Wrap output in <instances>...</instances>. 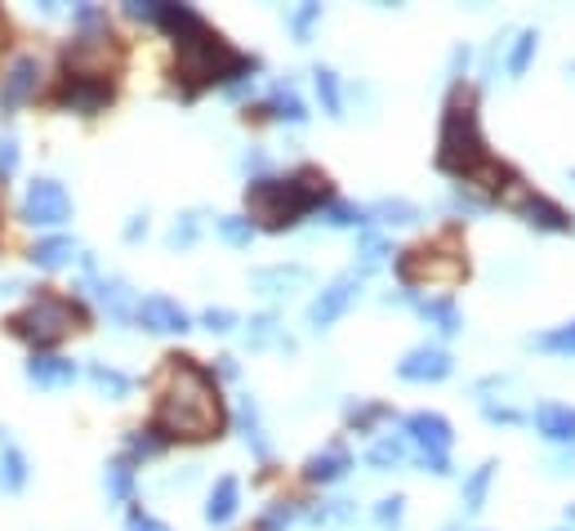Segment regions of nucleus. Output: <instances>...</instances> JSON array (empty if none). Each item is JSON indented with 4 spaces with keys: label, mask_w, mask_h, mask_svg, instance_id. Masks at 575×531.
<instances>
[{
    "label": "nucleus",
    "mask_w": 575,
    "mask_h": 531,
    "mask_svg": "<svg viewBox=\"0 0 575 531\" xmlns=\"http://www.w3.org/2000/svg\"><path fill=\"white\" fill-rule=\"evenodd\" d=\"M415 309H419V317H428V322H433L442 335H455L464 322H460V309L442 295V300H415Z\"/></svg>",
    "instance_id": "23"
},
{
    "label": "nucleus",
    "mask_w": 575,
    "mask_h": 531,
    "mask_svg": "<svg viewBox=\"0 0 575 531\" xmlns=\"http://www.w3.org/2000/svg\"><path fill=\"white\" fill-rule=\"evenodd\" d=\"M72 255H76V241L72 237H50V241H40V246L32 251V264L36 268H63Z\"/></svg>",
    "instance_id": "24"
},
{
    "label": "nucleus",
    "mask_w": 575,
    "mask_h": 531,
    "mask_svg": "<svg viewBox=\"0 0 575 531\" xmlns=\"http://www.w3.org/2000/svg\"><path fill=\"white\" fill-rule=\"evenodd\" d=\"M353 469V456H348V447H326V451H317V456H308V464H304V478L313 482V487H326V482H340L344 473Z\"/></svg>",
    "instance_id": "17"
},
{
    "label": "nucleus",
    "mask_w": 575,
    "mask_h": 531,
    "mask_svg": "<svg viewBox=\"0 0 575 531\" xmlns=\"http://www.w3.org/2000/svg\"><path fill=\"white\" fill-rule=\"evenodd\" d=\"M236 505H242V487H236V478H219L215 492H210V505H206V522H228L236 514Z\"/></svg>",
    "instance_id": "21"
},
{
    "label": "nucleus",
    "mask_w": 575,
    "mask_h": 531,
    "mask_svg": "<svg viewBox=\"0 0 575 531\" xmlns=\"http://www.w3.org/2000/svg\"><path fill=\"white\" fill-rule=\"evenodd\" d=\"M89 384L99 394H108V398H125L134 389V379L125 371H117V366H89Z\"/></svg>",
    "instance_id": "27"
},
{
    "label": "nucleus",
    "mask_w": 575,
    "mask_h": 531,
    "mask_svg": "<svg viewBox=\"0 0 575 531\" xmlns=\"http://www.w3.org/2000/svg\"><path fill=\"white\" fill-rule=\"evenodd\" d=\"M268 112H272L277 121H291V125H304V121H308V108H304V99H299L291 85H277V89L268 94Z\"/></svg>",
    "instance_id": "22"
},
{
    "label": "nucleus",
    "mask_w": 575,
    "mask_h": 531,
    "mask_svg": "<svg viewBox=\"0 0 575 531\" xmlns=\"http://www.w3.org/2000/svg\"><path fill=\"white\" fill-rule=\"evenodd\" d=\"M108 487H112L117 500H130V496H134V469H130V460H117V464L108 469Z\"/></svg>",
    "instance_id": "37"
},
{
    "label": "nucleus",
    "mask_w": 575,
    "mask_h": 531,
    "mask_svg": "<svg viewBox=\"0 0 575 531\" xmlns=\"http://www.w3.org/2000/svg\"><path fill=\"white\" fill-rule=\"evenodd\" d=\"M134 317H138L143 326H148V330H157V335H183V330H192V317H187L174 300H166V295H148V300H138Z\"/></svg>",
    "instance_id": "15"
},
{
    "label": "nucleus",
    "mask_w": 575,
    "mask_h": 531,
    "mask_svg": "<svg viewBox=\"0 0 575 531\" xmlns=\"http://www.w3.org/2000/svg\"><path fill=\"white\" fill-rule=\"evenodd\" d=\"M130 531H170V527H166V522H157V518H148V514H138V509H134V514H130Z\"/></svg>",
    "instance_id": "47"
},
{
    "label": "nucleus",
    "mask_w": 575,
    "mask_h": 531,
    "mask_svg": "<svg viewBox=\"0 0 575 531\" xmlns=\"http://www.w3.org/2000/svg\"><path fill=\"white\" fill-rule=\"evenodd\" d=\"M406 438L419 447V456H446L455 443V429L438 411H415V415H406Z\"/></svg>",
    "instance_id": "11"
},
{
    "label": "nucleus",
    "mask_w": 575,
    "mask_h": 531,
    "mask_svg": "<svg viewBox=\"0 0 575 531\" xmlns=\"http://www.w3.org/2000/svg\"><path fill=\"white\" fill-rule=\"evenodd\" d=\"M326 224L330 228H362L366 224V210L362 206H348V202H330L326 206Z\"/></svg>",
    "instance_id": "34"
},
{
    "label": "nucleus",
    "mask_w": 575,
    "mask_h": 531,
    "mask_svg": "<svg viewBox=\"0 0 575 531\" xmlns=\"http://www.w3.org/2000/svg\"><path fill=\"white\" fill-rule=\"evenodd\" d=\"M375 469H393V464H402L406 460V443L402 438H379L375 447H370V456H366Z\"/></svg>",
    "instance_id": "29"
},
{
    "label": "nucleus",
    "mask_w": 575,
    "mask_h": 531,
    "mask_svg": "<svg viewBox=\"0 0 575 531\" xmlns=\"http://www.w3.org/2000/svg\"><path fill=\"white\" fill-rule=\"evenodd\" d=\"M85 273H89V286H94V295H99L103 304H108V313L112 317H134V295H130V286L125 281H117V277H99V268H94V260H85Z\"/></svg>",
    "instance_id": "16"
},
{
    "label": "nucleus",
    "mask_w": 575,
    "mask_h": 531,
    "mask_svg": "<svg viewBox=\"0 0 575 531\" xmlns=\"http://www.w3.org/2000/svg\"><path fill=\"white\" fill-rule=\"evenodd\" d=\"M219 237L228 241V246H250L255 224L246 215H228V219H219Z\"/></svg>",
    "instance_id": "30"
},
{
    "label": "nucleus",
    "mask_w": 575,
    "mask_h": 531,
    "mask_svg": "<svg viewBox=\"0 0 575 531\" xmlns=\"http://www.w3.org/2000/svg\"><path fill=\"white\" fill-rule=\"evenodd\" d=\"M482 415H487L491 424H517V420H522V411H513V407H496V402H487Z\"/></svg>",
    "instance_id": "46"
},
{
    "label": "nucleus",
    "mask_w": 575,
    "mask_h": 531,
    "mask_svg": "<svg viewBox=\"0 0 575 531\" xmlns=\"http://www.w3.org/2000/svg\"><path fill=\"white\" fill-rule=\"evenodd\" d=\"M536 32H517V45H513V55H509V76H522L526 68H531V55H536Z\"/></svg>",
    "instance_id": "32"
},
{
    "label": "nucleus",
    "mask_w": 575,
    "mask_h": 531,
    "mask_svg": "<svg viewBox=\"0 0 575 531\" xmlns=\"http://www.w3.org/2000/svg\"><path fill=\"white\" fill-rule=\"evenodd\" d=\"M536 429L549 443H575V407L562 402H540L536 407Z\"/></svg>",
    "instance_id": "19"
},
{
    "label": "nucleus",
    "mask_w": 575,
    "mask_h": 531,
    "mask_svg": "<svg viewBox=\"0 0 575 531\" xmlns=\"http://www.w3.org/2000/svg\"><path fill=\"white\" fill-rule=\"evenodd\" d=\"M63 219H72L68 188L59 179H36L27 188V197H23V224H32V228H54Z\"/></svg>",
    "instance_id": "8"
},
{
    "label": "nucleus",
    "mask_w": 575,
    "mask_h": 531,
    "mask_svg": "<svg viewBox=\"0 0 575 531\" xmlns=\"http://www.w3.org/2000/svg\"><path fill=\"white\" fill-rule=\"evenodd\" d=\"M566 522H571V527H575V505H566Z\"/></svg>",
    "instance_id": "49"
},
{
    "label": "nucleus",
    "mask_w": 575,
    "mask_h": 531,
    "mask_svg": "<svg viewBox=\"0 0 575 531\" xmlns=\"http://www.w3.org/2000/svg\"><path fill=\"white\" fill-rule=\"evenodd\" d=\"M36 89H40V59H32V55L14 59L10 72L0 76V112L23 108L27 99H36Z\"/></svg>",
    "instance_id": "13"
},
{
    "label": "nucleus",
    "mask_w": 575,
    "mask_h": 531,
    "mask_svg": "<svg viewBox=\"0 0 575 531\" xmlns=\"http://www.w3.org/2000/svg\"><path fill=\"white\" fill-rule=\"evenodd\" d=\"M27 379L36 384V389H68V384L76 379V362L54 358V353H36L27 362Z\"/></svg>",
    "instance_id": "18"
},
{
    "label": "nucleus",
    "mask_w": 575,
    "mask_h": 531,
    "mask_svg": "<svg viewBox=\"0 0 575 531\" xmlns=\"http://www.w3.org/2000/svg\"><path fill=\"white\" fill-rule=\"evenodd\" d=\"M402 505H406L402 496H389V500H379V505H375V522H379L383 531H397V527H402V514H406Z\"/></svg>",
    "instance_id": "39"
},
{
    "label": "nucleus",
    "mask_w": 575,
    "mask_h": 531,
    "mask_svg": "<svg viewBox=\"0 0 575 531\" xmlns=\"http://www.w3.org/2000/svg\"><path fill=\"white\" fill-rule=\"evenodd\" d=\"M121 55H117V45H112V36L103 32V36H81V40H72V50H68V76H94V81H103V72H108V63H117Z\"/></svg>",
    "instance_id": "10"
},
{
    "label": "nucleus",
    "mask_w": 575,
    "mask_h": 531,
    "mask_svg": "<svg viewBox=\"0 0 575 531\" xmlns=\"http://www.w3.org/2000/svg\"><path fill=\"white\" fill-rule=\"evenodd\" d=\"M174 45H179L174 76H179V85H183L187 99H192V94H201V89H210V85H219V81L246 76V72L255 68V59L236 55L232 45H228L219 32H210L201 19L192 23V27H183V32L174 36Z\"/></svg>",
    "instance_id": "4"
},
{
    "label": "nucleus",
    "mask_w": 575,
    "mask_h": 531,
    "mask_svg": "<svg viewBox=\"0 0 575 531\" xmlns=\"http://www.w3.org/2000/svg\"><path fill=\"white\" fill-rule=\"evenodd\" d=\"M250 345L255 349H268V345H285V349H291V340H281V335H277V317H255L250 322Z\"/></svg>",
    "instance_id": "38"
},
{
    "label": "nucleus",
    "mask_w": 575,
    "mask_h": 531,
    "mask_svg": "<svg viewBox=\"0 0 575 531\" xmlns=\"http://www.w3.org/2000/svg\"><path fill=\"white\" fill-rule=\"evenodd\" d=\"M397 277L402 286H455L460 277H468V264L464 255L455 251H442V246H411L397 255Z\"/></svg>",
    "instance_id": "6"
},
{
    "label": "nucleus",
    "mask_w": 575,
    "mask_h": 531,
    "mask_svg": "<svg viewBox=\"0 0 575 531\" xmlns=\"http://www.w3.org/2000/svg\"><path fill=\"white\" fill-rule=\"evenodd\" d=\"M438 170L451 174V179H464L468 188H487L496 202H500V192L517 179L504 161H496V157L487 153L482 125H477V104H473V94H464V89L451 94L446 117H442V134H438Z\"/></svg>",
    "instance_id": "2"
},
{
    "label": "nucleus",
    "mask_w": 575,
    "mask_h": 531,
    "mask_svg": "<svg viewBox=\"0 0 575 531\" xmlns=\"http://www.w3.org/2000/svg\"><path fill=\"white\" fill-rule=\"evenodd\" d=\"M451 371H455V362H451V353L438 349V345H419V349H411V353L397 362V375L411 379V384H438V379H446Z\"/></svg>",
    "instance_id": "14"
},
{
    "label": "nucleus",
    "mask_w": 575,
    "mask_h": 531,
    "mask_svg": "<svg viewBox=\"0 0 575 531\" xmlns=\"http://www.w3.org/2000/svg\"><path fill=\"white\" fill-rule=\"evenodd\" d=\"M295 514H299L295 505H285V500H281V505H272V509L259 518V531H285V527L295 522Z\"/></svg>",
    "instance_id": "40"
},
{
    "label": "nucleus",
    "mask_w": 575,
    "mask_h": 531,
    "mask_svg": "<svg viewBox=\"0 0 575 531\" xmlns=\"http://www.w3.org/2000/svg\"><path fill=\"white\" fill-rule=\"evenodd\" d=\"M536 349H545V353H575V322L545 330L540 340H536Z\"/></svg>",
    "instance_id": "31"
},
{
    "label": "nucleus",
    "mask_w": 575,
    "mask_h": 531,
    "mask_svg": "<svg viewBox=\"0 0 575 531\" xmlns=\"http://www.w3.org/2000/svg\"><path fill=\"white\" fill-rule=\"evenodd\" d=\"M85 322V313H81V304H72V300H63V295H50V291H40L14 322H10V330L19 335V340H27V345H36V349H45V345H59L68 330H76Z\"/></svg>",
    "instance_id": "5"
},
{
    "label": "nucleus",
    "mask_w": 575,
    "mask_h": 531,
    "mask_svg": "<svg viewBox=\"0 0 575 531\" xmlns=\"http://www.w3.org/2000/svg\"><path fill=\"white\" fill-rule=\"evenodd\" d=\"M357 291H362V273H340L334 277L326 291L308 304V326L313 330H326V326H334L348 309H353V300H357Z\"/></svg>",
    "instance_id": "9"
},
{
    "label": "nucleus",
    "mask_w": 575,
    "mask_h": 531,
    "mask_svg": "<svg viewBox=\"0 0 575 531\" xmlns=\"http://www.w3.org/2000/svg\"><path fill=\"white\" fill-rule=\"evenodd\" d=\"M166 394L157 407L152 429L161 438H183V443H206L219 438L223 429V402H219V384L206 366H197L192 358H170L166 366Z\"/></svg>",
    "instance_id": "1"
},
{
    "label": "nucleus",
    "mask_w": 575,
    "mask_h": 531,
    "mask_svg": "<svg viewBox=\"0 0 575 531\" xmlns=\"http://www.w3.org/2000/svg\"><path fill=\"white\" fill-rule=\"evenodd\" d=\"M308 281V268H299V264H291V268H259V273H250V286L255 291H268V295H291L295 286H304Z\"/></svg>",
    "instance_id": "20"
},
{
    "label": "nucleus",
    "mask_w": 575,
    "mask_h": 531,
    "mask_svg": "<svg viewBox=\"0 0 575 531\" xmlns=\"http://www.w3.org/2000/svg\"><path fill=\"white\" fill-rule=\"evenodd\" d=\"M500 202H504L509 210H517L531 228H545V232H571V215H566L558 202L540 197V192L522 188V179H513V183L500 192Z\"/></svg>",
    "instance_id": "7"
},
{
    "label": "nucleus",
    "mask_w": 575,
    "mask_h": 531,
    "mask_svg": "<svg viewBox=\"0 0 575 531\" xmlns=\"http://www.w3.org/2000/svg\"><path fill=\"white\" fill-rule=\"evenodd\" d=\"M491 478H496V464H491V460H487V464H477V469L468 473V482H464V509H468V514H477V509L487 505Z\"/></svg>",
    "instance_id": "25"
},
{
    "label": "nucleus",
    "mask_w": 575,
    "mask_h": 531,
    "mask_svg": "<svg viewBox=\"0 0 575 531\" xmlns=\"http://www.w3.org/2000/svg\"><path fill=\"white\" fill-rule=\"evenodd\" d=\"M112 104V81H94V76H68L59 85V108L68 112H81V117H94Z\"/></svg>",
    "instance_id": "12"
},
{
    "label": "nucleus",
    "mask_w": 575,
    "mask_h": 531,
    "mask_svg": "<svg viewBox=\"0 0 575 531\" xmlns=\"http://www.w3.org/2000/svg\"><path fill=\"white\" fill-rule=\"evenodd\" d=\"M330 179L313 166H304L299 174L291 179H250L246 183V210H250V224L255 228H268V232H285V228H295L308 210L317 206H330Z\"/></svg>",
    "instance_id": "3"
},
{
    "label": "nucleus",
    "mask_w": 575,
    "mask_h": 531,
    "mask_svg": "<svg viewBox=\"0 0 575 531\" xmlns=\"http://www.w3.org/2000/svg\"><path fill=\"white\" fill-rule=\"evenodd\" d=\"M242 433H246V443L255 447V456H272V443L264 438V424H259V411H255L250 398L242 402Z\"/></svg>",
    "instance_id": "28"
},
{
    "label": "nucleus",
    "mask_w": 575,
    "mask_h": 531,
    "mask_svg": "<svg viewBox=\"0 0 575 531\" xmlns=\"http://www.w3.org/2000/svg\"><path fill=\"white\" fill-rule=\"evenodd\" d=\"M192 241H197V219L183 215V224L170 228V246H192Z\"/></svg>",
    "instance_id": "44"
},
{
    "label": "nucleus",
    "mask_w": 575,
    "mask_h": 531,
    "mask_svg": "<svg viewBox=\"0 0 575 531\" xmlns=\"http://www.w3.org/2000/svg\"><path fill=\"white\" fill-rule=\"evenodd\" d=\"M370 215H379L383 224H415V219H419V206H411V202L393 197V202H379Z\"/></svg>",
    "instance_id": "35"
},
{
    "label": "nucleus",
    "mask_w": 575,
    "mask_h": 531,
    "mask_svg": "<svg viewBox=\"0 0 575 531\" xmlns=\"http://www.w3.org/2000/svg\"><path fill=\"white\" fill-rule=\"evenodd\" d=\"M201 322H206V330H219V335H223V330L236 326V313H232V309H210Z\"/></svg>",
    "instance_id": "45"
},
{
    "label": "nucleus",
    "mask_w": 575,
    "mask_h": 531,
    "mask_svg": "<svg viewBox=\"0 0 575 531\" xmlns=\"http://www.w3.org/2000/svg\"><path fill=\"white\" fill-rule=\"evenodd\" d=\"M571 72H575V63H571Z\"/></svg>",
    "instance_id": "50"
},
{
    "label": "nucleus",
    "mask_w": 575,
    "mask_h": 531,
    "mask_svg": "<svg viewBox=\"0 0 575 531\" xmlns=\"http://www.w3.org/2000/svg\"><path fill=\"white\" fill-rule=\"evenodd\" d=\"M143 232H148V219H143V215H138V219H134V224L125 228V237H130V241H138Z\"/></svg>",
    "instance_id": "48"
},
{
    "label": "nucleus",
    "mask_w": 575,
    "mask_h": 531,
    "mask_svg": "<svg viewBox=\"0 0 575 531\" xmlns=\"http://www.w3.org/2000/svg\"><path fill=\"white\" fill-rule=\"evenodd\" d=\"M14 170H19V138L0 134V179H10Z\"/></svg>",
    "instance_id": "42"
},
{
    "label": "nucleus",
    "mask_w": 575,
    "mask_h": 531,
    "mask_svg": "<svg viewBox=\"0 0 575 531\" xmlns=\"http://www.w3.org/2000/svg\"><path fill=\"white\" fill-rule=\"evenodd\" d=\"M313 85H317V99L326 108V117H344V94H340V76L330 68H317L313 72Z\"/></svg>",
    "instance_id": "26"
},
{
    "label": "nucleus",
    "mask_w": 575,
    "mask_h": 531,
    "mask_svg": "<svg viewBox=\"0 0 575 531\" xmlns=\"http://www.w3.org/2000/svg\"><path fill=\"white\" fill-rule=\"evenodd\" d=\"M357 255H362V268H357V273H370V268H379L383 260H389V241L375 237V232H366L362 246H357Z\"/></svg>",
    "instance_id": "33"
},
{
    "label": "nucleus",
    "mask_w": 575,
    "mask_h": 531,
    "mask_svg": "<svg viewBox=\"0 0 575 531\" xmlns=\"http://www.w3.org/2000/svg\"><path fill=\"white\" fill-rule=\"evenodd\" d=\"M27 482V460H23V451L19 447H5V487H23Z\"/></svg>",
    "instance_id": "41"
},
{
    "label": "nucleus",
    "mask_w": 575,
    "mask_h": 531,
    "mask_svg": "<svg viewBox=\"0 0 575 531\" xmlns=\"http://www.w3.org/2000/svg\"><path fill=\"white\" fill-rule=\"evenodd\" d=\"M317 19H321V5H304V10H295V14H291V27H295V36H299V40H308Z\"/></svg>",
    "instance_id": "43"
},
{
    "label": "nucleus",
    "mask_w": 575,
    "mask_h": 531,
    "mask_svg": "<svg viewBox=\"0 0 575 531\" xmlns=\"http://www.w3.org/2000/svg\"><path fill=\"white\" fill-rule=\"evenodd\" d=\"M375 420H389V407H383V402H357V407H348V424L357 433H366Z\"/></svg>",
    "instance_id": "36"
}]
</instances>
